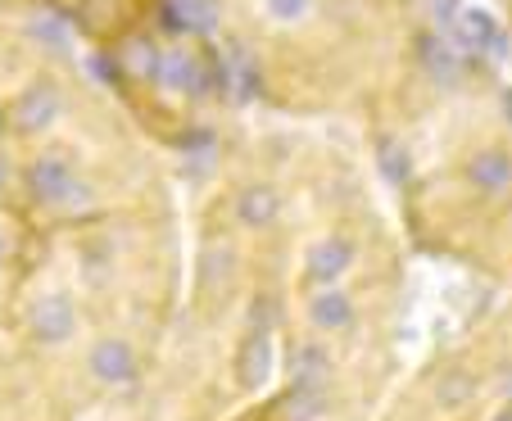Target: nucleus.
Instances as JSON below:
<instances>
[{"label":"nucleus","instance_id":"1","mask_svg":"<svg viewBox=\"0 0 512 421\" xmlns=\"http://www.w3.org/2000/svg\"><path fill=\"white\" fill-rule=\"evenodd\" d=\"M28 195L41 209H82L91 200L87 182L78 177L73 159L64 150H41L28 168Z\"/></svg>","mask_w":512,"mask_h":421},{"label":"nucleus","instance_id":"2","mask_svg":"<svg viewBox=\"0 0 512 421\" xmlns=\"http://www.w3.org/2000/svg\"><path fill=\"white\" fill-rule=\"evenodd\" d=\"M59 109H64L59 87L50 77H41V82H32V87H23L19 96H14L10 123H14V132H46V127L59 118Z\"/></svg>","mask_w":512,"mask_h":421},{"label":"nucleus","instance_id":"3","mask_svg":"<svg viewBox=\"0 0 512 421\" xmlns=\"http://www.w3.org/2000/svg\"><path fill=\"white\" fill-rule=\"evenodd\" d=\"M87 367H91V376H96L100 385H109V390H127V385H136V376H141L136 349L127 345L123 335L100 340V345L87 354Z\"/></svg>","mask_w":512,"mask_h":421},{"label":"nucleus","instance_id":"4","mask_svg":"<svg viewBox=\"0 0 512 421\" xmlns=\"http://www.w3.org/2000/svg\"><path fill=\"white\" fill-rule=\"evenodd\" d=\"M32 335H37V345H64V340H73V331H78V308H73V299L64 295V290H50V295H41L37 304H32Z\"/></svg>","mask_w":512,"mask_h":421},{"label":"nucleus","instance_id":"5","mask_svg":"<svg viewBox=\"0 0 512 421\" xmlns=\"http://www.w3.org/2000/svg\"><path fill=\"white\" fill-rule=\"evenodd\" d=\"M354 268V245L345 236H327L309 249V281L313 286H340V277Z\"/></svg>","mask_w":512,"mask_h":421},{"label":"nucleus","instance_id":"6","mask_svg":"<svg viewBox=\"0 0 512 421\" xmlns=\"http://www.w3.org/2000/svg\"><path fill=\"white\" fill-rule=\"evenodd\" d=\"M354 317H358L354 299H349L340 286H322L318 295L309 299V322L318 326V331H349Z\"/></svg>","mask_w":512,"mask_h":421},{"label":"nucleus","instance_id":"7","mask_svg":"<svg viewBox=\"0 0 512 421\" xmlns=\"http://www.w3.org/2000/svg\"><path fill=\"white\" fill-rule=\"evenodd\" d=\"M467 177H472L476 191L485 195H499L512 186V154L499 150V145H490V150H476L472 163H467Z\"/></svg>","mask_w":512,"mask_h":421},{"label":"nucleus","instance_id":"8","mask_svg":"<svg viewBox=\"0 0 512 421\" xmlns=\"http://www.w3.org/2000/svg\"><path fill=\"white\" fill-rule=\"evenodd\" d=\"M236 218L245 227H272L281 218V191L272 182H254L236 195Z\"/></svg>","mask_w":512,"mask_h":421},{"label":"nucleus","instance_id":"9","mask_svg":"<svg viewBox=\"0 0 512 421\" xmlns=\"http://www.w3.org/2000/svg\"><path fill=\"white\" fill-rule=\"evenodd\" d=\"M272 372V345H268V331H250L245 335L241 354H236V381L245 390H259Z\"/></svg>","mask_w":512,"mask_h":421},{"label":"nucleus","instance_id":"10","mask_svg":"<svg viewBox=\"0 0 512 421\" xmlns=\"http://www.w3.org/2000/svg\"><path fill=\"white\" fill-rule=\"evenodd\" d=\"M263 10H268V19H277V23H304L313 10V0H263Z\"/></svg>","mask_w":512,"mask_h":421},{"label":"nucleus","instance_id":"11","mask_svg":"<svg viewBox=\"0 0 512 421\" xmlns=\"http://www.w3.org/2000/svg\"><path fill=\"white\" fill-rule=\"evenodd\" d=\"M10 182V159H5V154H0V186Z\"/></svg>","mask_w":512,"mask_h":421},{"label":"nucleus","instance_id":"12","mask_svg":"<svg viewBox=\"0 0 512 421\" xmlns=\"http://www.w3.org/2000/svg\"><path fill=\"white\" fill-rule=\"evenodd\" d=\"M0 259H5V231H0Z\"/></svg>","mask_w":512,"mask_h":421},{"label":"nucleus","instance_id":"13","mask_svg":"<svg viewBox=\"0 0 512 421\" xmlns=\"http://www.w3.org/2000/svg\"><path fill=\"white\" fill-rule=\"evenodd\" d=\"M0 127H5V109H0Z\"/></svg>","mask_w":512,"mask_h":421}]
</instances>
